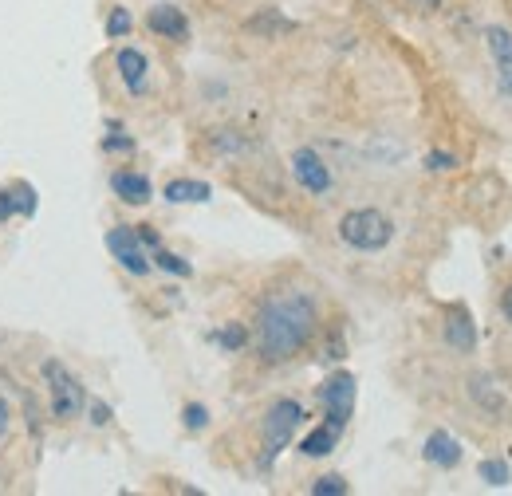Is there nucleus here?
<instances>
[{
  "label": "nucleus",
  "instance_id": "nucleus-3",
  "mask_svg": "<svg viewBox=\"0 0 512 496\" xmlns=\"http://www.w3.org/2000/svg\"><path fill=\"white\" fill-rule=\"evenodd\" d=\"M44 382H48V406L56 422H75L87 410V386L67 371L60 359L44 363Z\"/></svg>",
  "mask_w": 512,
  "mask_h": 496
},
{
  "label": "nucleus",
  "instance_id": "nucleus-6",
  "mask_svg": "<svg viewBox=\"0 0 512 496\" xmlns=\"http://www.w3.org/2000/svg\"><path fill=\"white\" fill-rule=\"evenodd\" d=\"M107 252L127 268L130 276H146L154 264H150V256H146V248L138 241V233L130 229V225H115V229H107Z\"/></svg>",
  "mask_w": 512,
  "mask_h": 496
},
{
  "label": "nucleus",
  "instance_id": "nucleus-23",
  "mask_svg": "<svg viewBox=\"0 0 512 496\" xmlns=\"http://www.w3.org/2000/svg\"><path fill=\"white\" fill-rule=\"evenodd\" d=\"M182 422H186V430H190V434H197V430H205V426H209V410H205L201 402H190V406L182 410Z\"/></svg>",
  "mask_w": 512,
  "mask_h": 496
},
{
  "label": "nucleus",
  "instance_id": "nucleus-20",
  "mask_svg": "<svg viewBox=\"0 0 512 496\" xmlns=\"http://www.w3.org/2000/svg\"><path fill=\"white\" fill-rule=\"evenodd\" d=\"M154 264L162 272H170V276H193L190 260H182L178 252H166V248H154Z\"/></svg>",
  "mask_w": 512,
  "mask_h": 496
},
{
  "label": "nucleus",
  "instance_id": "nucleus-32",
  "mask_svg": "<svg viewBox=\"0 0 512 496\" xmlns=\"http://www.w3.org/2000/svg\"><path fill=\"white\" fill-rule=\"evenodd\" d=\"M0 437H8V402L0 398Z\"/></svg>",
  "mask_w": 512,
  "mask_h": 496
},
{
  "label": "nucleus",
  "instance_id": "nucleus-30",
  "mask_svg": "<svg viewBox=\"0 0 512 496\" xmlns=\"http://www.w3.org/2000/svg\"><path fill=\"white\" fill-rule=\"evenodd\" d=\"M410 8H418V12H434V8H442V0H406Z\"/></svg>",
  "mask_w": 512,
  "mask_h": 496
},
{
  "label": "nucleus",
  "instance_id": "nucleus-2",
  "mask_svg": "<svg viewBox=\"0 0 512 496\" xmlns=\"http://www.w3.org/2000/svg\"><path fill=\"white\" fill-rule=\"evenodd\" d=\"M339 241L355 252H383L394 241V221L386 217L383 209H351L339 217Z\"/></svg>",
  "mask_w": 512,
  "mask_h": 496
},
{
  "label": "nucleus",
  "instance_id": "nucleus-15",
  "mask_svg": "<svg viewBox=\"0 0 512 496\" xmlns=\"http://www.w3.org/2000/svg\"><path fill=\"white\" fill-rule=\"evenodd\" d=\"M339 434H343V430H335L331 422H323V426H316L312 434L300 441V453H304V457H327V453L339 445Z\"/></svg>",
  "mask_w": 512,
  "mask_h": 496
},
{
  "label": "nucleus",
  "instance_id": "nucleus-28",
  "mask_svg": "<svg viewBox=\"0 0 512 496\" xmlns=\"http://www.w3.org/2000/svg\"><path fill=\"white\" fill-rule=\"evenodd\" d=\"M103 150H134V142L123 138V134H107V138H103Z\"/></svg>",
  "mask_w": 512,
  "mask_h": 496
},
{
  "label": "nucleus",
  "instance_id": "nucleus-19",
  "mask_svg": "<svg viewBox=\"0 0 512 496\" xmlns=\"http://www.w3.org/2000/svg\"><path fill=\"white\" fill-rule=\"evenodd\" d=\"M477 477H481L485 485L501 489V485H509V465H505L501 457H485V461L477 465Z\"/></svg>",
  "mask_w": 512,
  "mask_h": 496
},
{
  "label": "nucleus",
  "instance_id": "nucleus-16",
  "mask_svg": "<svg viewBox=\"0 0 512 496\" xmlns=\"http://www.w3.org/2000/svg\"><path fill=\"white\" fill-rule=\"evenodd\" d=\"M213 343L233 355V351H241V347L249 343V327H245V323H225L221 331H213Z\"/></svg>",
  "mask_w": 512,
  "mask_h": 496
},
{
  "label": "nucleus",
  "instance_id": "nucleus-18",
  "mask_svg": "<svg viewBox=\"0 0 512 496\" xmlns=\"http://www.w3.org/2000/svg\"><path fill=\"white\" fill-rule=\"evenodd\" d=\"M12 193V205H16V213L20 217H36V209H40V197H36V189L28 186V182H16V186H8Z\"/></svg>",
  "mask_w": 512,
  "mask_h": 496
},
{
  "label": "nucleus",
  "instance_id": "nucleus-24",
  "mask_svg": "<svg viewBox=\"0 0 512 496\" xmlns=\"http://www.w3.org/2000/svg\"><path fill=\"white\" fill-rule=\"evenodd\" d=\"M457 166V158L446 154V150H434V154H426V170H453Z\"/></svg>",
  "mask_w": 512,
  "mask_h": 496
},
{
  "label": "nucleus",
  "instance_id": "nucleus-29",
  "mask_svg": "<svg viewBox=\"0 0 512 496\" xmlns=\"http://www.w3.org/2000/svg\"><path fill=\"white\" fill-rule=\"evenodd\" d=\"M16 213V205H12V193L8 189H0V221H8Z\"/></svg>",
  "mask_w": 512,
  "mask_h": 496
},
{
  "label": "nucleus",
  "instance_id": "nucleus-14",
  "mask_svg": "<svg viewBox=\"0 0 512 496\" xmlns=\"http://www.w3.org/2000/svg\"><path fill=\"white\" fill-rule=\"evenodd\" d=\"M209 197H213L209 182H197V178H174V182L166 186V201H170V205H201V201H209Z\"/></svg>",
  "mask_w": 512,
  "mask_h": 496
},
{
  "label": "nucleus",
  "instance_id": "nucleus-25",
  "mask_svg": "<svg viewBox=\"0 0 512 496\" xmlns=\"http://www.w3.org/2000/svg\"><path fill=\"white\" fill-rule=\"evenodd\" d=\"M497 87H501V95H509L512 99V60L497 63Z\"/></svg>",
  "mask_w": 512,
  "mask_h": 496
},
{
  "label": "nucleus",
  "instance_id": "nucleus-5",
  "mask_svg": "<svg viewBox=\"0 0 512 496\" xmlns=\"http://www.w3.org/2000/svg\"><path fill=\"white\" fill-rule=\"evenodd\" d=\"M355 374L339 371L331 374L320 386V402H323V418L335 426V430H347L351 414H355Z\"/></svg>",
  "mask_w": 512,
  "mask_h": 496
},
{
  "label": "nucleus",
  "instance_id": "nucleus-4",
  "mask_svg": "<svg viewBox=\"0 0 512 496\" xmlns=\"http://www.w3.org/2000/svg\"><path fill=\"white\" fill-rule=\"evenodd\" d=\"M304 422V406L296 398H276L264 414V453H260V469H272V461L288 449L292 434Z\"/></svg>",
  "mask_w": 512,
  "mask_h": 496
},
{
  "label": "nucleus",
  "instance_id": "nucleus-10",
  "mask_svg": "<svg viewBox=\"0 0 512 496\" xmlns=\"http://www.w3.org/2000/svg\"><path fill=\"white\" fill-rule=\"evenodd\" d=\"M469 398H473L485 414H493V418H501V414H505V406H509L505 390H501L489 374H473V378H469Z\"/></svg>",
  "mask_w": 512,
  "mask_h": 496
},
{
  "label": "nucleus",
  "instance_id": "nucleus-27",
  "mask_svg": "<svg viewBox=\"0 0 512 496\" xmlns=\"http://www.w3.org/2000/svg\"><path fill=\"white\" fill-rule=\"evenodd\" d=\"M91 422L95 426H107L111 422V406L107 402H91Z\"/></svg>",
  "mask_w": 512,
  "mask_h": 496
},
{
  "label": "nucleus",
  "instance_id": "nucleus-22",
  "mask_svg": "<svg viewBox=\"0 0 512 496\" xmlns=\"http://www.w3.org/2000/svg\"><path fill=\"white\" fill-rule=\"evenodd\" d=\"M351 493V485L339 477V473H327V477H320L316 485H312V496H347Z\"/></svg>",
  "mask_w": 512,
  "mask_h": 496
},
{
  "label": "nucleus",
  "instance_id": "nucleus-12",
  "mask_svg": "<svg viewBox=\"0 0 512 496\" xmlns=\"http://www.w3.org/2000/svg\"><path fill=\"white\" fill-rule=\"evenodd\" d=\"M115 67H119V79L127 83L130 95H142V91H146V75H150V63H146V56H142L138 48H123V52L115 56Z\"/></svg>",
  "mask_w": 512,
  "mask_h": 496
},
{
  "label": "nucleus",
  "instance_id": "nucleus-8",
  "mask_svg": "<svg viewBox=\"0 0 512 496\" xmlns=\"http://www.w3.org/2000/svg\"><path fill=\"white\" fill-rule=\"evenodd\" d=\"M146 24H150V32H158L162 40H174V44L190 40V20H186V12L174 8V4H154V8L146 12Z\"/></svg>",
  "mask_w": 512,
  "mask_h": 496
},
{
  "label": "nucleus",
  "instance_id": "nucleus-31",
  "mask_svg": "<svg viewBox=\"0 0 512 496\" xmlns=\"http://www.w3.org/2000/svg\"><path fill=\"white\" fill-rule=\"evenodd\" d=\"M501 315H505V319L512 323V284L505 288V296H501Z\"/></svg>",
  "mask_w": 512,
  "mask_h": 496
},
{
  "label": "nucleus",
  "instance_id": "nucleus-26",
  "mask_svg": "<svg viewBox=\"0 0 512 496\" xmlns=\"http://www.w3.org/2000/svg\"><path fill=\"white\" fill-rule=\"evenodd\" d=\"M134 233H138V241H142V248H162V237L154 233V225H138Z\"/></svg>",
  "mask_w": 512,
  "mask_h": 496
},
{
  "label": "nucleus",
  "instance_id": "nucleus-9",
  "mask_svg": "<svg viewBox=\"0 0 512 496\" xmlns=\"http://www.w3.org/2000/svg\"><path fill=\"white\" fill-rule=\"evenodd\" d=\"M446 343L453 351H461V355H469L473 347H477V327H473V315L461 308V304H453L446 311Z\"/></svg>",
  "mask_w": 512,
  "mask_h": 496
},
{
  "label": "nucleus",
  "instance_id": "nucleus-7",
  "mask_svg": "<svg viewBox=\"0 0 512 496\" xmlns=\"http://www.w3.org/2000/svg\"><path fill=\"white\" fill-rule=\"evenodd\" d=\"M292 178L300 182V189H308L312 197H320V193L331 189V170H327V162H323L312 146H300L292 154Z\"/></svg>",
  "mask_w": 512,
  "mask_h": 496
},
{
  "label": "nucleus",
  "instance_id": "nucleus-13",
  "mask_svg": "<svg viewBox=\"0 0 512 496\" xmlns=\"http://www.w3.org/2000/svg\"><path fill=\"white\" fill-rule=\"evenodd\" d=\"M111 189H115L127 205H146V201L154 197L150 178H146V174H134V170H119V174H111Z\"/></svg>",
  "mask_w": 512,
  "mask_h": 496
},
{
  "label": "nucleus",
  "instance_id": "nucleus-11",
  "mask_svg": "<svg viewBox=\"0 0 512 496\" xmlns=\"http://www.w3.org/2000/svg\"><path fill=\"white\" fill-rule=\"evenodd\" d=\"M422 457L430 465H438V469H453L461 461V441L446 434V430H434V434L426 437V445H422Z\"/></svg>",
  "mask_w": 512,
  "mask_h": 496
},
{
  "label": "nucleus",
  "instance_id": "nucleus-1",
  "mask_svg": "<svg viewBox=\"0 0 512 496\" xmlns=\"http://www.w3.org/2000/svg\"><path fill=\"white\" fill-rule=\"evenodd\" d=\"M320 327V308L304 288L276 292L256 311V351L264 363H288L296 359Z\"/></svg>",
  "mask_w": 512,
  "mask_h": 496
},
{
  "label": "nucleus",
  "instance_id": "nucleus-21",
  "mask_svg": "<svg viewBox=\"0 0 512 496\" xmlns=\"http://www.w3.org/2000/svg\"><path fill=\"white\" fill-rule=\"evenodd\" d=\"M130 28H134V16H130L127 8H111V16H107V36H111V40H123V36H130Z\"/></svg>",
  "mask_w": 512,
  "mask_h": 496
},
{
  "label": "nucleus",
  "instance_id": "nucleus-17",
  "mask_svg": "<svg viewBox=\"0 0 512 496\" xmlns=\"http://www.w3.org/2000/svg\"><path fill=\"white\" fill-rule=\"evenodd\" d=\"M292 28H296V24H292V20H284L276 8H264L260 16H253V20H249V32H264V36H276V32H292Z\"/></svg>",
  "mask_w": 512,
  "mask_h": 496
}]
</instances>
